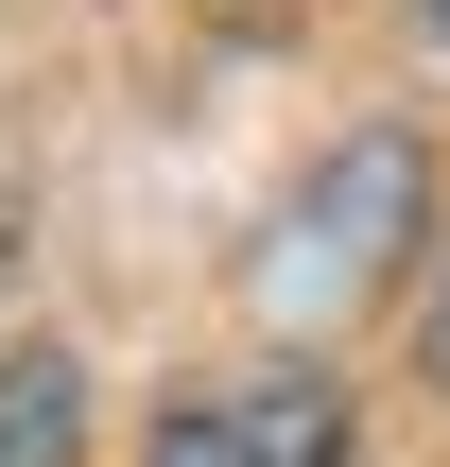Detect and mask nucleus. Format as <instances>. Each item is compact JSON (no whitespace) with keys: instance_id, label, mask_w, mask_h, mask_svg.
Returning <instances> with one entry per match:
<instances>
[{"instance_id":"1","label":"nucleus","mask_w":450,"mask_h":467,"mask_svg":"<svg viewBox=\"0 0 450 467\" xmlns=\"http://www.w3.org/2000/svg\"><path fill=\"white\" fill-rule=\"evenodd\" d=\"M416 208H434V156H416L399 121H364V139L277 208V243L243 260V277H260V312H277V329H347V312L416 260Z\"/></svg>"},{"instance_id":"2","label":"nucleus","mask_w":450,"mask_h":467,"mask_svg":"<svg viewBox=\"0 0 450 467\" xmlns=\"http://www.w3.org/2000/svg\"><path fill=\"white\" fill-rule=\"evenodd\" d=\"M347 364H260V381H208V399H173L139 467H347Z\"/></svg>"},{"instance_id":"3","label":"nucleus","mask_w":450,"mask_h":467,"mask_svg":"<svg viewBox=\"0 0 450 467\" xmlns=\"http://www.w3.org/2000/svg\"><path fill=\"white\" fill-rule=\"evenodd\" d=\"M0 467H87V364L52 329L0 347Z\"/></svg>"},{"instance_id":"4","label":"nucleus","mask_w":450,"mask_h":467,"mask_svg":"<svg viewBox=\"0 0 450 467\" xmlns=\"http://www.w3.org/2000/svg\"><path fill=\"white\" fill-rule=\"evenodd\" d=\"M416 364H434V399H450V277H434V347H416Z\"/></svg>"},{"instance_id":"5","label":"nucleus","mask_w":450,"mask_h":467,"mask_svg":"<svg viewBox=\"0 0 450 467\" xmlns=\"http://www.w3.org/2000/svg\"><path fill=\"white\" fill-rule=\"evenodd\" d=\"M416 17H434V35H450V0H416Z\"/></svg>"}]
</instances>
